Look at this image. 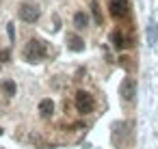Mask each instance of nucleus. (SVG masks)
I'll return each instance as SVG.
<instances>
[{
    "label": "nucleus",
    "mask_w": 158,
    "mask_h": 149,
    "mask_svg": "<svg viewBox=\"0 0 158 149\" xmlns=\"http://www.w3.org/2000/svg\"><path fill=\"white\" fill-rule=\"evenodd\" d=\"M0 89L5 91V95H15V91H18V87H15V82L13 80H0Z\"/></svg>",
    "instance_id": "nucleus-10"
},
{
    "label": "nucleus",
    "mask_w": 158,
    "mask_h": 149,
    "mask_svg": "<svg viewBox=\"0 0 158 149\" xmlns=\"http://www.w3.org/2000/svg\"><path fill=\"white\" fill-rule=\"evenodd\" d=\"M9 58H11L9 50H0V63H9Z\"/></svg>",
    "instance_id": "nucleus-13"
},
{
    "label": "nucleus",
    "mask_w": 158,
    "mask_h": 149,
    "mask_svg": "<svg viewBox=\"0 0 158 149\" xmlns=\"http://www.w3.org/2000/svg\"><path fill=\"white\" fill-rule=\"evenodd\" d=\"M119 95L123 97V102H132L134 95H136V87H134V80L132 78H123L121 84H119Z\"/></svg>",
    "instance_id": "nucleus-4"
},
{
    "label": "nucleus",
    "mask_w": 158,
    "mask_h": 149,
    "mask_svg": "<svg viewBox=\"0 0 158 149\" xmlns=\"http://www.w3.org/2000/svg\"><path fill=\"white\" fill-rule=\"evenodd\" d=\"M44 56H46V46H44V41L31 39L28 46L24 48V58H26L28 63H39V61H44Z\"/></svg>",
    "instance_id": "nucleus-1"
},
{
    "label": "nucleus",
    "mask_w": 158,
    "mask_h": 149,
    "mask_svg": "<svg viewBox=\"0 0 158 149\" xmlns=\"http://www.w3.org/2000/svg\"><path fill=\"white\" fill-rule=\"evenodd\" d=\"M76 108H78V112L87 115V112H91L95 108V102H93V97L87 91H78L76 93Z\"/></svg>",
    "instance_id": "nucleus-3"
},
{
    "label": "nucleus",
    "mask_w": 158,
    "mask_h": 149,
    "mask_svg": "<svg viewBox=\"0 0 158 149\" xmlns=\"http://www.w3.org/2000/svg\"><path fill=\"white\" fill-rule=\"evenodd\" d=\"M91 9H93V18H95V24H102V13L98 9V2L95 0H91Z\"/></svg>",
    "instance_id": "nucleus-12"
},
{
    "label": "nucleus",
    "mask_w": 158,
    "mask_h": 149,
    "mask_svg": "<svg viewBox=\"0 0 158 149\" xmlns=\"http://www.w3.org/2000/svg\"><path fill=\"white\" fill-rule=\"evenodd\" d=\"M54 112V102L52 99H41L39 102V115L41 117H50Z\"/></svg>",
    "instance_id": "nucleus-7"
},
{
    "label": "nucleus",
    "mask_w": 158,
    "mask_h": 149,
    "mask_svg": "<svg viewBox=\"0 0 158 149\" xmlns=\"http://www.w3.org/2000/svg\"><path fill=\"white\" fill-rule=\"evenodd\" d=\"M108 9L113 18H123L128 13V0H108Z\"/></svg>",
    "instance_id": "nucleus-5"
},
{
    "label": "nucleus",
    "mask_w": 158,
    "mask_h": 149,
    "mask_svg": "<svg viewBox=\"0 0 158 149\" xmlns=\"http://www.w3.org/2000/svg\"><path fill=\"white\" fill-rule=\"evenodd\" d=\"M67 48L72 52H82L85 50V41L78 37V35H67Z\"/></svg>",
    "instance_id": "nucleus-6"
},
{
    "label": "nucleus",
    "mask_w": 158,
    "mask_h": 149,
    "mask_svg": "<svg viewBox=\"0 0 158 149\" xmlns=\"http://www.w3.org/2000/svg\"><path fill=\"white\" fill-rule=\"evenodd\" d=\"M87 22H89V18H87V13H85V11H78V13L74 15V26H76L78 30L87 28Z\"/></svg>",
    "instance_id": "nucleus-9"
},
{
    "label": "nucleus",
    "mask_w": 158,
    "mask_h": 149,
    "mask_svg": "<svg viewBox=\"0 0 158 149\" xmlns=\"http://www.w3.org/2000/svg\"><path fill=\"white\" fill-rule=\"evenodd\" d=\"M110 41H113V48H115V50H123V48L128 46V43H126V37H123L119 30H115V33L110 35Z\"/></svg>",
    "instance_id": "nucleus-8"
},
{
    "label": "nucleus",
    "mask_w": 158,
    "mask_h": 149,
    "mask_svg": "<svg viewBox=\"0 0 158 149\" xmlns=\"http://www.w3.org/2000/svg\"><path fill=\"white\" fill-rule=\"evenodd\" d=\"M0 134H2V130H0Z\"/></svg>",
    "instance_id": "nucleus-15"
},
{
    "label": "nucleus",
    "mask_w": 158,
    "mask_h": 149,
    "mask_svg": "<svg viewBox=\"0 0 158 149\" xmlns=\"http://www.w3.org/2000/svg\"><path fill=\"white\" fill-rule=\"evenodd\" d=\"M7 33H9V39H11V41H15V26H13V22H11V24H7Z\"/></svg>",
    "instance_id": "nucleus-14"
},
{
    "label": "nucleus",
    "mask_w": 158,
    "mask_h": 149,
    "mask_svg": "<svg viewBox=\"0 0 158 149\" xmlns=\"http://www.w3.org/2000/svg\"><path fill=\"white\" fill-rule=\"evenodd\" d=\"M156 30H158V26H154V22H149V26H147V43L149 46L156 43Z\"/></svg>",
    "instance_id": "nucleus-11"
},
{
    "label": "nucleus",
    "mask_w": 158,
    "mask_h": 149,
    "mask_svg": "<svg viewBox=\"0 0 158 149\" xmlns=\"http://www.w3.org/2000/svg\"><path fill=\"white\" fill-rule=\"evenodd\" d=\"M18 13H20V20H24L26 24L37 22V20H39V15H41L39 7H37V5H33V2H24V5H20Z\"/></svg>",
    "instance_id": "nucleus-2"
}]
</instances>
